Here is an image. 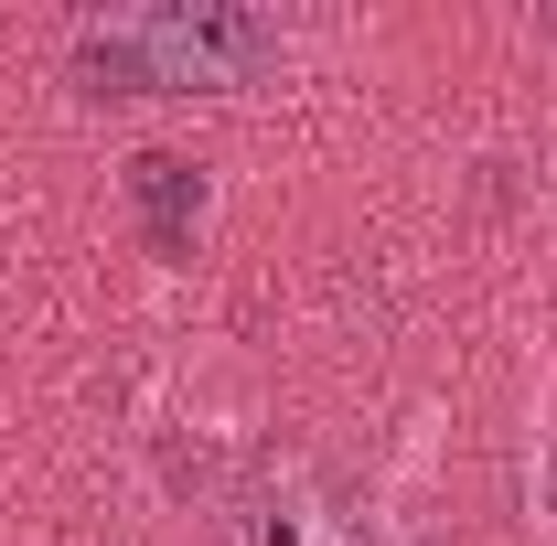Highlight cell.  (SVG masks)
I'll return each mask as SVG.
<instances>
[{"label": "cell", "mask_w": 557, "mask_h": 546, "mask_svg": "<svg viewBox=\"0 0 557 546\" xmlns=\"http://www.w3.org/2000/svg\"><path fill=\"white\" fill-rule=\"evenodd\" d=\"M278 65V22L269 11H129V22H97L75 33V75L97 97H214V86H258Z\"/></svg>", "instance_id": "obj_1"}, {"label": "cell", "mask_w": 557, "mask_h": 546, "mask_svg": "<svg viewBox=\"0 0 557 546\" xmlns=\"http://www.w3.org/2000/svg\"><path fill=\"white\" fill-rule=\"evenodd\" d=\"M225 546H364V514L322 461H258L225 493Z\"/></svg>", "instance_id": "obj_2"}, {"label": "cell", "mask_w": 557, "mask_h": 546, "mask_svg": "<svg viewBox=\"0 0 557 546\" xmlns=\"http://www.w3.org/2000/svg\"><path fill=\"white\" fill-rule=\"evenodd\" d=\"M129 194H139V214H150V236H161V247H183V236H194V214H205L194 161H172V150H139V161H129Z\"/></svg>", "instance_id": "obj_3"}]
</instances>
